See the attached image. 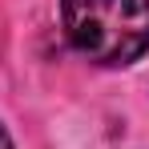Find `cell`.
Listing matches in <instances>:
<instances>
[{
  "instance_id": "cell-2",
  "label": "cell",
  "mask_w": 149,
  "mask_h": 149,
  "mask_svg": "<svg viewBox=\"0 0 149 149\" xmlns=\"http://www.w3.org/2000/svg\"><path fill=\"white\" fill-rule=\"evenodd\" d=\"M0 149H12V141H8V133L0 129Z\"/></svg>"
},
{
  "instance_id": "cell-1",
  "label": "cell",
  "mask_w": 149,
  "mask_h": 149,
  "mask_svg": "<svg viewBox=\"0 0 149 149\" xmlns=\"http://www.w3.org/2000/svg\"><path fill=\"white\" fill-rule=\"evenodd\" d=\"M61 24L69 45L105 69L149 52V0H61Z\"/></svg>"
}]
</instances>
